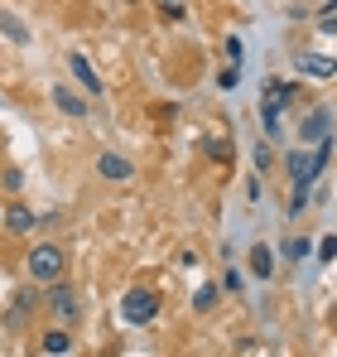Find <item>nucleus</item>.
Masks as SVG:
<instances>
[{
    "label": "nucleus",
    "mask_w": 337,
    "mask_h": 357,
    "mask_svg": "<svg viewBox=\"0 0 337 357\" xmlns=\"http://www.w3.org/2000/svg\"><path fill=\"white\" fill-rule=\"evenodd\" d=\"M63 246H54V241H39L29 256H24V271H29V280L34 285H54V280H63Z\"/></svg>",
    "instance_id": "f257e3e1"
},
{
    "label": "nucleus",
    "mask_w": 337,
    "mask_h": 357,
    "mask_svg": "<svg viewBox=\"0 0 337 357\" xmlns=\"http://www.w3.org/2000/svg\"><path fill=\"white\" fill-rule=\"evenodd\" d=\"M299 102V82H265V97H260V116H265V130H280V116L284 107Z\"/></svg>",
    "instance_id": "f03ea898"
},
{
    "label": "nucleus",
    "mask_w": 337,
    "mask_h": 357,
    "mask_svg": "<svg viewBox=\"0 0 337 357\" xmlns=\"http://www.w3.org/2000/svg\"><path fill=\"white\" fill-rule=\"evenodd\" d=\"M155 314H159V295H155V290H145V285L125 290V299H120V319H125L130 328H145V324H155Z\"/></svg>",
    "instance_id": "7ed1b4c3"
},
{
    "label": "nucleus",
    "mask_w": 337,
    "mask_h": 357,
    "mask_svg": "<svg viewBox=\"0 0 337 357\" xmlns=\"http://www.w3.org/2000/svg\"><path fill=\"white\" fill-rule=\"evenodd\" d=\"M44 309L54 314L58 324H68V328L77 324V295H72L63 280H54V285H49V295H44Z\"/></svg>",
    "instance_id": "20e7f679"
},
{
    "label": "nucleus",
    "mask_w": 337,
    "mask_h": 357,
    "mask_svg": "<svg viewBox=\"0 0 337 357\" xmlns=\"http://www.w3.org/2000/svg\"><path fill=\"white\" fill-rule=\"evenodd\" d=\"M97 174L107 178V183H130V178H135V165H130L125 155H111V150H107V155H97Z\"/></svg>",
    "instance_id": "39448f33"
},
{
    "label": "nucleus",
    "mask_w": 337,
    "mask_h": 357,
    "mask_svg": "<svg viewBox=\"0 0 337 357\" xmlns=\"http://www.w3.org/2000/svg\"><path fill=\"white\" fill-rule=\"evenodd\" d=\"M72 348H77V343H72L68 324H58V328H44V333H39V353H44V357H68Z\"/></svg>",
    "instance_id": "423d86ee"
},
{
    "label": "nucleus",
    "mask_w": 337,
    "mask_h": 357,
    "mask_svg": "<svg viewBox=\"0 0 337 357\" xmlns=\"http://www.w3.org/2000/svg\"><path fill=\"white\" fill-rule=\"evenodd\" d=\"M328 130H333V112H328V107H313L308 121L299 126V140H304V145H313V140H323Z\"/></svg>",
    "instance_id": "0eeeda50"
},
{
    "label": "nucleus",
    "mask_w": 337,
    "mask_h": 357,
    "mask_svg": "<svg viewBox=\"0 0 337 357\" xmlns=\"http://www.w3.org/2000/svg\"><path fill=\"white\" fill-rule=\"evenodd\" d=\"M68 68H72V77H77L92 97H102V77H97V68L87 63V54H68Z\"/></svg>",
    "instance_id": "6e6552de"
},
{
    "label": "nucleus",
    "mask_w": 337,
    "mask_h": 357,
    "mask_svg": "<svg viewBox=\"0 0 337 357\" xmlns=\"http://www.w3.org/2000/svg\"><path fill=\"white\" fill-rule=\"evenodd\" d=\"M34 227H39V218H34L24 203H10V208H5V232L24 237V232H34Z\"/></svg>",
    "instance_id": "1a4fd4ad"
},
{
    "label": "nucleus",
    "mask_w": 337,
    "mask_h": 357,
    "mask_svg": "<svg viewBox=\"0 0 337 357\" xmlns=\"http://www.w3.org/2000/svg\"><path fill=\"white\" fill-rule=\"evenodd\" d=\"M299 68H304L308 77H318V82L337 77V59H328V54H304V59H299Z\"/></svg>",
    "instance_id": "9d476101"
},
{
    "label": "nucleus",
    "mask_w": 337,
    "mask_h": 357,
    "mask_svg": "<svg viewBox=\"0 0 337 357\" xmlns=\"http://www.w3.org/2000/svg\"><path fill=\"white\" fill-rule=\"evenodd\" d=\"M54 107L63 112V116H72V121H82L87 112H92V107H87L77 92H68V87H54Z\"/></svg>",
    "instance_id": "9b49d317"
},
{
    "label": "nucleus",
    "mask_w": 337,
    "mask_h": 357,
    "mask_svg": "<svg viewBox=\"0 0 337 357\" xmlns=\"http://www.w3.org/2000/svg\"><path fill=\"white\" fill-rule=\"evenodd\" d=\"M34 309H39V295H34V290H19V295H15V309L5 314V324L15 328V324H19V319H29Z\"/></svg>",
    "instance_id": "f8f14e48"
},
{
    "label": "nucleus",
    "mask_w": 337,
    "mask_h": 357,
    "mask_svg": "<svg viewBox=\"0 0 337 357\" xmlns=\"http://www.w3.org/2000/svg\"><path fill=\"white\" fill-rule=\"evenodd\" d=\"M251 271H256V280H270V275H275V256H270L265 246H256V251H251Z\"/></svg>",
    "instance_id": "ddd939ff"
},
{
    "label": "nucleus",
    "mask_w": 337,
    "mask_h": 357,
    "mask_svg": "<svg viewBox=\"0 0 337 357\" xmlns=\"http://www.w3.org/2000/svg\"><path fill=\"white\" fill-rule=\"evenodd\" d=\"M217 299H222L217 285H203V290L193 295V314H212V309H217Z\"/></svg>",
    "instance_id": "4468645a"
},
{
    "label": "nucleus",
    "mask_w": 337,
    "mask_h": 357,
    "mask_svg": "<svg viewBox=\"0 0 337 357\" xmlns=\"http://www.w3.org/2000/svg\"><path fill=\"white\" fill-rule=\"evenodd\" d=\"M0 29H5V34H10L15 44H29V29H24V24H19V20L10 15V10H0Z\"/></svg>",
    "instance_id": "2eb2a0df"
},
{
    "label": "nucleus",
    "mask_w": 337,
    "mask_h": 357,
    "mask_svg": "<svg viewBox=\"0 0 337 357\" xmlns=\"http://www.w3.org/2000/svg\"><path fill=\"white\" fill-rule=\"evenodd\" d=\"M203 150H207L217 165H226V160H231V145H226V135H212V140H203Z\"/></svg>",
    "instance_id": "dca6fc26"
},
{
    "label": "nucleus",
    "mask_w": 337,
    "mask_h": 357,
    "mask_svg": "<svg viewBox=\"0 0 337 357\" xmlns=\"http://www.w3.org/2000/svg\"><path fill=\"white\" fill-rule=\"evenodd\" d=\"M159 20H164V24H178V20H183V5H178V0H159Z\"/></svg>",
    "instance_id": "f3484780"
},
{
    "label": "nucleus",
    "mask_w": 337,
    "mask_h": 357,
    "mask_svg": "<svg viewBox=\"0 0 337 357\" xmlns=\"http://www.w3.org/2000/svg\"><path fill=\"white\" fill-rule=\"evenodd\" d=\"M280 251H284V261H299V256H308V241H294V237H289Z\"/></svg>",
    "instance_id": "a211bd4d"
},
{
    "label": "nucleus",
    "mask_w": 337,
    "mask_h": 357,
    "mask_svg": "<svg viewBox=\"0 0 337 357\" xmlns=\"http://www.w3.org/2000/svg\"><path fill=\"white\" fill-rule=\"evenodd\" d=\"M0 188H5V193H19V188H24V174H19V169L10 165V169H5V183H0Z\"/></svg>",
    "instance_id": "6ab92c4d"
},
{
    "label": "nucleus",
    "mask_w": 337,
    "mask_h": 357,
    "mask_svg": "<svg viewBox=\"0 0 337 357\" xmlns=\"http://www.w3.org/2000/svg\"><path fill=\"white\" fill-rule=\"evenodd\" d=\"M304 203H308V188H294L289 193V213H304Z\"/></svg>",
    "instance_id": "aec40b11"
},
{
    "label": "nucleus",
    "mask_w": 337,
    "mask_h": 357,
    "mask_svg": "<svg viewBox=\"0 0 337 357\" xmlns=\"http://www.w3.org/2000/svg\"><path fill=\"white\" fill-rule=\"evenodd\" d=\"M318 256H323V261H337V237H323V241H318Z\"/></svg>",
    "instance_id": "412c9836"
},
{
    "label": "nucleus",
    "mask_w": 337,
    "mask_h": 357,
    "mask_svg": "<svg viewBox=\"0 0 337 357\" xmlns=\"http://www.w3.org/2000/svg\"><path fill=\"white\" fill-rule=\"evenodd\" d=\"M260 193H265V183H260V178H251V183H246V198H251V203H260Z\"/></svg>",
    "instance_id": "4be33fe9"
}]
</instances>
